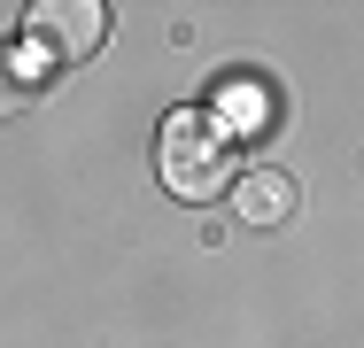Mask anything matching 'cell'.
Instances as JSON below:
<instances>
[{"mask_svg": "<svg viewBox=\"0 0 364 348\" xmlns=\"http://www.w3.org/2000/svg\"><path fill=\"white\" fill-rule=\"evenodd\" d=\"M31 93H39V77L23 70V55H8V47H0V116H16Z\"/></svg>", "mask_w": 364, "mask_h": 348, "instance_id": "277c9868", "label": "cell"}, {"mask_svg": "<svg viewBox=\"0 0 364 348\" xmlns=\"http://www.w3.org/2000/svg\"><path fill=\"white\" fill-rule=\"evenodd\" d=\"M232 178H240V163H232V132L218 116H202V109L163 116V186L178 202H225Z\"/></svg>", "mask_w": 364, "mask_h": 348, "instance_id": "6da1fadb", "label": "cell"}, {"mask_svg": "<svg viewBox=\"0 0 364 348\" xmlns=\"http://www.w3.org/2000/svg\"><path fill=\"white\" fill-rule=\"evenodd\" d=\"M232 217L240 224H287V209H294V178L287 170H248V178H232Z\"/></svg>", "mask_w": 364, "mask_h": 348, "instance_id": "3957f363", "label": "cell"}, {"mask_svg": "<svg viewBox=\"0 0 364 348\" xmlns=\"http://www.w3.org/2000/svg\"><path fill=\"white\" fill-rule=\"evenodd\" d=\"M23 23H31V47L47 62H93L101 39H109V8L101 0H39Z\"/></svg>", "mask_w": 364, "mask_h": 348, "instance_id": "7a4b0ae2", "label": "cell"}]
</instances>
